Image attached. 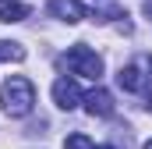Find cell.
<instances>
[{"label": "cell", "mask_w": 152, "mask_h": 149, "mask_svg": "<svg viewBox=\"0 0 152 149\" xmlns=\"http://www.w3.org/2000/svg\"><path fill=\"white\" fill-rule=\"evenodd\" d=\"M81 103H85V110L92 114V117H110V114L117 110V107H113V96H110L106 89H92V92H85Z\"/></svg>", "instance_id": "obj_4"}, {"label": "cell", "mask_w": 152, "mask_h": 149, "mask_svg": "<svg viewBox=\"0 0 152 149\" xmlns=\"http://www.w3.org/2000/svg\"><path fill=\"white\" fill-rule=\"evenodd\" d=\"M149 110H152V92H149Z\"/></svg>", "instance_id": "obj_11"}, {"label": "cell", "mask_w": 152, "mask_h": 149, "mask_svg": "<svg viewBox=\"0 0 152 149\" xmlns=\"http://www.w3.org/2000/svg\"><path fill=\"white\" fill-rule=\"evenodd\" d=\"M149 68H152V60H149Z\"/></svg>", "instance_id": "obj_13"}, {"label": "cell", "mask_w": 152, "mask_h": 149, "mask_svg": "<svg viewBox=\"0 0 152 149\" xmlns=\"http://www.w3.org/2000/svg\"><path fill=\"white\" fill-rule=\"evenodd\" d=\"M32 14V7L25 0H0V21L4 25H14V21H25Z\"/></svg>", "instance_id": "obj_6"}, {"label": "cell", "mask_w": 152, "mask_h": 149, "mask_svg": "<svg viewBox=\"0 0 152 149\" xmlns=\"http://www.w3.org/2000/svg\"><path fill=\"white\" fill-rule=\"evenodd\" d=\"M64 149H96V142H92L88 135L75 131V135H67V139H64Z\"/></svg>", "instance_id": "obj_9"}, {"label": "cell", "mask_w": 152, "mask_h": 149, "mask_svg": "<svg viewBox=\"0 0 152 149\" xmlns=\"http://www.w3.org/2000/svg\"><path fill=\"white\" fill-rule=\"evenodd\" d=\"M0 103L7 117H28L36 107V85L25 78V74H11L0 89Z\"/></svg>", "instance_id": "obj_1"}, {"label": "cell", "mask_w": 152, "mask_h": 149, "mask_svg": "<svg viewBox=\"0 0 152 149\" xmlns=\"http://www.w3.org/2000/svg\"><path fill=\"white\" fill-rule=\"evenodd\" d=\"M0 60H25V46L21 43H7V39H0Z\"/></svg>", "instance_id": "obj_8"}, {"label": "cell", "mask_w": 152, "mask_h": 149, "mask_svg": "<svg viewBox=\"0 0 152 149\" xmlns=\"http://www.w3.org/2000/svg\"><path fill=\"white\" fill-rule=\"evenodd\" d=\"M117 82H120V89H127V92H142V89H145V74H142V68H138V64L120 68Z\"/></svg>", "instance_id": "obj_7"}, {"label": "cell", "mask_w": 152, "mask_h": 149, "mask_svg": "<svg viewBox=\"0 0 152 149\" xmlns=\"http://www.w3.org/2000/svg\"><path fill=\"white\" fill-rule=\"evenodd\" d=\"M145 149H152V139H149V142H145Z\"/></svg>", "instance_id": "obj_10"}, {"label": "cell", "mask_w": 152, "mask_h": 149, "mask_svg": "<svg viewBox=\"0 0 152 149\" xmlns=\"http://www.w3.org/2000/svg\"><path fill=\"white\" fill-rule=\"evenodd\" d=\"M96 149H113V146H96Z\"/></svg>", "instance_id": "obj_12"}, {"label": "cell", "mask_w": 152, "mask_h": 149, "mask_svg": "<svg viewBox=\"0 0 152 149\" xmlns=\"http://www.w3.org/2000/svg\"><path fill=\"white\" fill-rule=\"evenodd\" d=\"M60 68H67L71 74H81V78H99L103 74V57L96 50H88L85 43H75L67 53H60Z\"/></svg>", "instance_id": "obj_2"}, {"label": "cell", "mask_w": 152, "mask_h": 149, "mask_svg": "<svg viewBox=\"0 0 152 149\" xmlns=\"http://www.w3.org/2000/svg\"><path fill=\"white\" fill-rule=\"evenodd\" d=\"M53 18H60V21H67V25H78L81 18H85V7L78 4V0H50V7H46Z\"/></svg>", "instance_id": "obj_5"}, {"label": "cell", "mask_w": 152, "mask_h": 149, "mask_svg": "<svg viewBox=\"0 0 152 149\" xmlns=\"http://www.w3.org/2000/svg\"><path fill=\"white\" fill-rule=\"evenodd\" d=\"M81 100H85V92L78 89L75 78H57V82H53V103H57L60 110H75Z\"/></svg>", "instance_id": "obj_3"}]
</instances>
